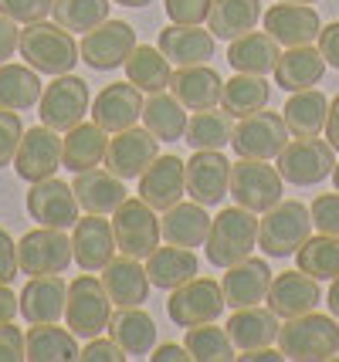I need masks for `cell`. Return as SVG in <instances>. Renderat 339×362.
Segmentation results:
<instances>
[{
    "instance_id": "obj_1",
    "label": "cell",
    "mask_w": 339,
    "mask_h": 362,
    "mask_svg": "<svg viewBox=\"0 0 339 362\" xmlns=\"http://www.w3.org/2000/svg\"><path fill=\"white\" fill-rule=\"evenodd\" d=\"M21 58L31 64L41 75H68L75 62H81L75 34L65 31L62 24H48V21H34L21 31L17 41Z\"/></svg>"
},
{
    "instance_id": "obj_2",
    "label": "cell",
    "mask_w": 339,
    "mask_h": 362,
    "mask_svg": "<svg viewBox=\"0 0 339 362\" xmlns=\"http://www.w3.org/2000/svg\"><path fill=\"white\" fill-rule=\"evenodd\" d=\"M278 349L292 362H326L339 352V325L333 315L306 312L285 318L278 329Z\"/></svg>"
},
{
    "instance_id": "obj_3",
    "label": "cell",
    "mask_w": 339,
    "mask_h": 362,
    "mask_svg": "<svg viewBox=\"0 0 339 362\" xmlns=\"http://www.w3.org/2000/svg\"><path fill=\"white\" fill-rule=\"evenodd\" d=\"M258 247V214L244 206H227L210 221V234L204 240L207 261L214 268H231Z\"/></svg>"
},
{
    "instance_id": "obj_4",
    "label": "cell",
    "mask_w": 339,
    "mask_h": 362,
    "mask_svg": "<svg viewBox=\"0 0 339 362\" xmlns=\"http://www.w3.org/2000/svg\"><path fill=\"white\" fill-rule=\"evenodd\" d=\"M312 237V210L299 200H282L258 221V247L268 257H292Z\"/></svg>"
},
{
    "instance_id": "obj_5",
    "label": "cell",
    "mask_w": 339,
    "mask_h": 362,
    "mask_svg": "<svg viewBox=\"0 0 339 362\" xmlns=\"http://www.w3.org/2000/svg\"><path fill=\"white\" fill-rule=\"evenodd\" d=\"M227 193L234 197V204L251 210V214H265L275 204H282L285 193V180L278 173V166H268V159H241L231 166V187Z\"/></svg>"
},
{
    "instance_id": "obj_6",
    "label": "cell",
    "mask_w": 339,
    "mask_h": 362,
    "mask_svg": "<svg viewBox=\"0 0 339 362\" xmlns=\"http://www.w3.org/2000/svg\"><path fill=\"white\" fill-rule=\"evenodd\" d=\"M113 318V298L105 291L102 278L96 274H81L68 284V301H65V322L79 339H96L109 329Z\"/></svg>"
},
{
    "instance_id": "obj_7",
    "label": "cell",
    "mask_w": 339,
    "mask_h": 362,
    "mask_svg": "<svg viewBox=\"0 0 339 362\" xmlns=\"http://www.w3.org/2000/svg\"><path fill=\"white\" fill-rule=\"evenodd\" d=\"M113 230H115V247L126 257H136V261H146L149 254L160 247V217L156 210L139 200V197H126L119 210L113 214Z\"/></svg>"
},
{
    "instance_id": "obj_8",
    "label": "cell",
    "mask_w": 339,
    "mask_h": 362,
    "mask_svg": "<svg viewBox=\"0 0 339 362\" xmlns=\"http://www.w3.org/2000/svg\"><path fill=\"white\" fill-rule=\"evenodd\" d=\"M336 170V149L319 136L292 139L278 153V173L292 187H319Z\"/></svg>"
},
{
    "instance_id": "obj_9",
    "label": "cell",
    "mask_w": 339,
    "mask_h": 362,
    "mask_svg": "<svg viewBox=\"0 0 339 362\" xmlns=\"http://www.w3.org/2000/svg\"><path fill=\"white\" fill-rule=\"evenodd\" d=\"M224 291L214 278H190L180 288L170 291V301H166V315L173 325L180 329H194V325H204V322H217L221 312H224Z\"/></svg>"
},
{
    "instance_id": "obj_10",
    "label": "cell",
    "mask_w": 339,
    "mask_h": 362,
    "mask_svg": "<svg viewBox=\"0 0 339 362\" xmlns=\"http://www.w3.org/2000/svg\"><path fill=\"white\" fill-rule=\"evenodd\" d=\"M88 81L79 78V75H54L48 88L41 92V102H38V115L41 122L54 132H68L75 129L88 115Z\"/></svg>"
},
{
    "instance_id": "obj_11",
    "label": "cell",
    "mask_w": 339,
    "mask_h": 362,
    "mask_svg": "<svg viewBox=\"0 0 339 362\" xmlns=\"http://www.w3.org/2000/svg\"><path fill=\"white\" fill-rule=\"evenodd\" d=\"M289 126L278 112H251L238 119L231 146L241 159H278V153L289 146Z\"/></svg>"
},
{
    "instance_id": "obj_12",
    "label": "cell",
    "mask_w": 339,
    "mask_h": 362,
    "mask_svg": "<svg viewBox=\"0 0 339 362\" xmlns=\"http://www.w3.org/2000/svg\"><path fill=\"white\" fill-rule=\"evenodd\" d=\"M71 264V240L58 227L28 230L17 244V268L28 278L38 274H62Z\"/></svg>"
},
{
    "instance_id": "obj_13",
    "label": "cell",
    "mask_w": 339,
    "mask_h": 362,
    "mask_svg": "<svg viewBox=\"0 0 339 362\" xmlns=\"http://www.w3.org/2000/svg\"><path fill=\"white\" fill-rule=\"evenodd\" d=\"M136 47V28L126 21H102L96 31L81 34L79 54L92 71H115Z\"/></svg>"
},
{
    "instance_id": "obj_14",
    "label": "cell",
    "mask_w": 339,
    "mask_h": 362,
    "mask_svg": "<svg viewBox=\"0 0 339 362\" xmlns=\"http://www.w3.org/2000/svg\"><path fill=\"white\" fill-rule=\"evenodd\" d=\"M58 170H62V136L54 129H48L45 122L28 129L21 136V146H17L14 173L24 183H38V180L54 176Z\"/></svg>"
},
{
    "instance_id": "obj_15",
    "label": "cell",
    "mask_w": 339,
    "mask_h": 362,
    "mask_svg": "<svg viewBox=\"0 0 339 362\" xmlns=\"http://www.w3.org/2000/svg\"><path fill=\"white\" fill-rule=\"evenodd\" d=\"M28 214L38 227H58L68 230L79 223V200H75V189L68 187L65 180H38L28 189Z\"/></svg>"
},
{
    "instance_id": "obj_16",
    "label": "cell",
    "mask_w": 339,
    "mask_h": 362,
    "mask_svg": "<svg viewBox=\"0 0 339 362\" xmlns=\"http://www.w3.org/2000/svg\"><path fill=\"white\" fill-rule=\"evenodd\" d=\"M156 136L149 129H122V132H113L109 139V149H105V170L115 173L119 180H139L146 173V166L160 156L156 153Z\"/></svg>"
},
{
    "instance_id": "obj_17",
    "label": "cell",
    "mask_w": 339,
    "mask_h": 362,
    "mask_svg": "<svg viewBox=\"0 0 339 362\" xmlns=\"http://www.w3.org/2000/svg\"><path fill=\"white\" fill-rule=\"evenodd\" d=\"M231 187V163L221 149H194L187 159V197L204 206H217Z\"/></svg>"
},
{
    "instance_id": "obj_18",
    "label": "cell",
    "mask_w": 339,
    "mask_h": 362,
    "mask_svg": "<svg viewBox=\"0 0 339 362\" xmlns=\"http://www.w3.org/2000/svg\"><path fill=\"white\" fill-rule=\"evenodd\" d=\"M275 271L268 268L265 257H244L238 264L224 268V278H221V291H224V305L227 308H251V305H261L268 298V288H272Z\"/></svg>"
},
{
    "instance_id": "obj_19",
    "label": "cell",
    "mask_w": 339,
    "mask_h": 362,
    "mask_svg": "<svg viewBox=\"0 0 339 362\" xmlns=\"http://www.w3.org/2000/svg\"><path fill=\"white\" fill-rule=\"evenodd\" d=\"M187 193V163L180 156H156L146 173L139 176V200L153 206V210H170L173 204L183 200Z\"/></svg>"
},
{
    "instance_id": "obj_20",
    "label": "cell",
    "mask_w": 339,
    "mask_h": 362,
    "mask_svg": "<svg viewBox=\"0 0 339 362\" xmlns=\"http://www.w3.org/2000/svg\"><path fill=\"white\" fill-rule=\"evenodd\" d=\"M143 105H146L143 92L130 78L113 81V85H105L96 95V102H92V122H98L105 132H122V129L136 126L143 119Z\"/></svg>"
},
{
    "instance_id": "obj_21",
    "label": "cell",
    "mask_w": 339,
    "mask_h": 362,
    "mask_svg": "<svg viewBox=\"0 0 339 362\" xmlns=\"http://www.w3.org/2000/svg\"><path fill=\"white\" fill-rule=\"evenodd\" d=\"M265 301H268V308L278 318H295V315H306V312H316L319 301H323V291H319V281L312 274L295 268V271L275 274Z\"/></svg>"
},
{
    "instance_id": "obj_22",
    "label": "cell",
    "mask_w": 339,
    "mask_h": 362,
    "mask_svg": "<svg viewBox=\"0 0 339 362\" xmlns=\"http://www.w3.org/2000/svg\"><path fill=\"white\" fill-rule=\"evenodd\" d=\"M115 254H119V247H115L113 221H102V214L79 217L75 237H71V257H75V264L81 271H102Z\"/></svg>"
},
{
    "instance_id": "obj_23",
    "label": "cell",
    "mask_w": 339,
    "mask_h": 362,
    "mask_svg": "<svg viewBox=\"0 0 339 362\" xmlns=\"http://www.w3.org/2000/svg\"><path fill=\"white\" fill-rule=\"evenodd\" d=\"M265 31L272 34L278 45L299 47V45L319 41L323 24H319V14L309 4H285V0H278L275 7L265 11Z\"/></svg>"
},
{
    "instance_id": "obj_24",
    "label": "cell",
    "mask_w": 339,
    "mask_h": 362,
    "mask_svg": "<svg viewBox=\"0 0 339 362\" xmlns=\"http://www.w3.org/2000/svg\"><path fill=\"white\" fill-rule=\"evenodd\" d=\"M65 301H68V284L62 274H38L21 288V315L28 325H41V322H58L65 318Z\"/></svg>"
},
{
    "instance_id": "obj_25",
    "label": "cell",
    "mask_w": 339,
    "mask_h": 362,
    "mask_svg": "<svg viewBox=\"0 0 339 362\" xmlns=\"http://www.w3.org/2000/svg\"><path fill=\"white\" fill-rule=\"evenodd\" d=\"M221 92H224V78L210 68V62L187 64V68H177L170 75V95L190 112L221 105Z\"/></svg>"
},
{
    "instance_id": "obj_26",
    "label": "cell",
    "mask_w": 339,
    "mask_h": 362,
    "mask_svg": "<svg viewBox=\"0 0 339 362\" xmlns=\"http://www.w3.org/2000/svg\"><path fill=\"white\" fill-rule=\"evenodd\" d=\"M214 34L204 31L200 24H170L156 37V47L170 58V64L187 68V64H207L214 58Z\"/></svg>"
},
{
    "instance_id": "obj_27",
    "label": "cell",
    "mask_w": 339,
    "mask_h": 362,
    "mask_svg": "<svg viewBox=\"0 0 339 362\" xmlns=\"http://www.w3.org/2000/svg\"><path fill=\"white\" fill-rule=\"evenodd\" d=\"M102 284H105V291H109L115 308H132V305H143L149 298L146 264H139L136 257H126V254L113 257L102 268Z\"/></svg>"
},
{
    "instance_id": "obj_28",
    "label": "cell",
    "mask_w": 339,
    "mask_h": 362,
    "mask_svg": "<svg viewBox=\"0 0 339 362\" xmlns=\"http://www.w3.org/2000/svg\"><path fill=\"white\" fill-rule=\"evenodd\" d=\"M105 149H109V132L98 122H79L62 139V166L68 173L96 170L105 163Z\"/></svg>"
},
{
    "instance_id": "obj_29",
    "label": "cell",
    "mask_w": 339,
    "mask_h": 362,
    "mask_svg": "<svg viewBox=\"0 0 339 362\" xmlns=\"http://www.w3.org/2000/svg\"><path fill=\"white\" fill-rule=\"evenodd\" d=\"M75 200L79 206H85L88 214H115L119 204L130 197L126 193V180H119L115 173H109L105 166H96V170H85V173H75Z\"/></svg>"
},
{
    "instance_id": "obj_30",
    "label": "cell",
    "mask_w": 339,
    "mask_h": 362,
    "mask_svg": "<svg viewBox=\"0 0 339 362\" xmlns=\"http://www.w3.org/2000/svg\"><path fill=\"white\" fill-rule=\"evenodd\" d=\"M326 75V58L319 47L299 45L282 51V58L275 64V85L285 92H302V88H316Z\"/></svg>"
},
{
    "instance_id": "obj_31",
    "label": "cell",
    "mask_w": 339,
    "mask_h": 362,
    "mask_svg": "<svg viewBox=\"0 0 339 362\" xmlns=\"http://www.w3.org/2000/svg\"><path fill=\"white\" fill-rule=\"evenodd\" d=\"M109 339H113L130 359L149 356L153 346H156V322H153V315H146L139 305L119 308V312H113V318H109Z\"/></svg>"
},
{
    "instance_id": "obj_32",
    "label": "cell",
    "mask_w": 339,
    "mask_h": 362,
    "mask_svg": "<svg viewBox=\"0 0 339 362\" xmlns=\"http://www.w3.org/2000/svg\"><path fill=\"white\" fill-rule=\"evenodd\" d=\"M227 335L238 352H251V349H265L278 342V315L272 308H261V305H251V308H238L234 315L227 318Z\"/></svg>"
},
{
    "instance_id": "obj_33",
    "label": "cell",
    "mask_w": 339,
    "mask_h": 362,
    "mask_svg": "<svg viewBox=\"0 0 339 362\" xmlns=\"http://www.w3.org/2000/svg\"><path fill=\"white\" fill-rule=\"evenodd\" d=\"M278 41H275L268 31H248L241 37H234L231 47H227V64L241 75H272L282 51H278Z\"/></svg>"
},
{
    "instance_id": "obj_34",
    "label": "cell",
    "mask_w": 339,
    "mask_h": 362,
    "mask_svg": "<svg viewBox=\"0 0 339 362\" xmlns=\"http://www.w3.org/2000/svg\"><path fill=\"white\" fill-rule=\"evenodd\" d=\"M160 230L166 244H177V247H200L210 234V217L204 204H173L170 210H163L160 217Z\"/></svg>"
},
{
    "instance_id": "obj_35",
    "label": "cell",
    "mask_w": 339,
    "mask_h": 362,
    "mask_svg": "<svg viewBox=\"0 0 339 362\" xmlns=\"http://www.w3.org/2000/svg\"><path fill=\"white\" fill-rule=\"evenodd\" d=\"M326 115H329V98L319 88L292 92L285 109H282V119L289 126L292 139H309V136L326 132Z\"/></svg>"
},
{
    "instance_id": "obj_36",
    "label": "cell",
    "mask_w": 339,
    "mask_h": 362,
    "mask_svg": "<svg viewBox=\"0 0 339 362\" xmlns=\"http://www.w3.org/2000/svg\"><path fill=\"white\" fill-rule=\"evenodd\" d=\"M24 349L31 362H68L79 359V335L58 322H41L24 332Z\"/></svg>"
},
{
    "instance_id": "obj_37",
    "label": "cell",
    "mask_w": 339,
    "mask_h": 362,
    "mask_svg": "<svg viewBox=\"0 0 339 362\" xmlns=\"http://www.w3.org/2000/svg\"><path fill=\"white\" fill-rule=\"evenodd\" d=\"M146 274H149V284H156L163 291H173L183 281L197 278V254L190 247H156V251L146 257Z\"/></svg>"
},
{
    "instance_id": "obj_38",
    "label": "cell",
    "mask_w": 339,
    "mask_h": 362,
    "mask_svg": "<svg viewBox=\"0 0 339 362\" xmlns=\"http://www.w3.org/2000/svg\"><path fill=\"white\" fill-rule=\"evenodd\" d=\"M122 68H126V75H130L132 85L146 95H156V92H166V88H170L173 68H170V58H166L156 45H136Z\"/></svg>"
},
{
    "instance_id": "obj_39",
    "label": "cell",
    "mask_w": 339,
    "mask_h": 362,
    "mask_svg": "<svg viewBox=\"0 0 339 362\" xmlns=\"http://www.w3.org/2000/svg\"><path fill=\"white\" fill-rule=\"evenodd\" d=\"M272 102V85L265 75H241L234 71V78L224 81V92H221V109L231 119H244L251 112L268 109Z\"/></svg>"
},
{
    "instance_id": "obj_40",
    "label": "cell",
    "mask_w": 339,
    "mask_h": 362,
    "mask_svg": "<svg viewBox=\"0 0 339 362\" xmlns=\"http://www.w3.org/2000/svg\"><path fill=\"white\" fill-rule=\"evenodd\" d=\"M41 102V78L31 64H0V109L28 112Z\"/></svg>"
},
{
    "instance_id": "obj_41",
    "label": "cell",
    "mask_w": 339,
    "mask_h": 362,
    "mask_svg": "<svg viewBox=\"0 0 339 362\" xmlns=\"http://www.w3.org/2000/svg\"><path fill=\"white\" fill-rule=\"evenodd\" d=\"M207 21L214 37L234 41L241 34L255 31V24L261 21V0H214Z\"/></svg>"
},
{
    "instance_id": "obj_42",
    "label": "cell",
    "mask_w": 339,
    "mask_h": 362,
    "mask_svg": "<svg viewBox=\"0 0 339 362\" xmlns=\"http://www.w3.org/2000/svg\"><path fill=\"white\" fill-rule=\"evenodd\" d=\"M187 119H190L187 109L180 105L173 95L156 92V95H149V98H146L143 122L160 142H180L183 139V132H187Z\"/></svg>"
},
{
    "instance_id": "obj_43",
    "label": "cell",
    "mask_w": 339,
    "mask_h": 362,
    "mask_svg": "<svg viewBox=\"0 0 339 362\" xmlns=\"http://www.w3.org/2000/svg\"><path fill=\"white\" fill-rule=\"evenodd\" d=\"M231 136H234V119L214 105V109H200L187 119L183 142L190 149H224L231 146Z\"/></svg>"
},
{
    "instance_id": "obj_44",
    "label": "cell",
    "mask_w": 339,
    "mask_h": 362,
    "mask_svg": "<svg viewBox=\"0 0 339 362\" xmlns=\"http://www.w3.org/2000/svg\"><path fill=\"white\" fill-rule=\"evenodd\" d=\"M183 346L190 352V359L197 362H231L238 359V349L231 342L227 329H217L214 322H204V325H194L183 335Z\"/></svg>"
},
{
    "instance_id": "obj_45",
    "label": "cell",
    "mask_w": 339,
    "mask_h": 362,
    "mask_svg": "<svg viewBox=\"0 0 339 362\" xmlns=\"http://www.w3.org/2000/svg\"><path fill=\"white\" fill-rule=\"evenodd\" d=\"M295 264H299V271L312 274L316 281H333L339 274V237H309L295 251Z\"/></svg>"
},
{
    "instance_id": "obj_46",
    "label": "cell",
    "mask_w": 339,
    "mask_h": 362,
    "mask_svg": "<svg viewBox=\"0 0 339 362\" xmlns=\"http://www.w3.org/2000/svg\"><path fill=\"white\" fill-rule=\"evenodd\" d=\"M109 7H113V0H54L51 17L65 31L88 34L96 31L102 21H109Z\"/></svg>"
},
{
    "instance_id": "obj_47",
    "label": "cell",
    "mask_w": 339,
    "mask_h": 362,
    "mask_svg": "<svg viewBox=\"0 0 339 362\" xmlns=\"http://www.w3.org/2000/svg\"><path fill=\"white\" fill-rule=\"evenodd\" d=\"M24 126H21V115L11 109H0V170L11 166L17 156V146H21Z\"/></svg>"
},
{
    "instance_id": "obj_48",
    "label": "cell",
    "mask_w": 339,
    "mask_h": 362,
    "mask_svg": "<svg viewBox=\"0 0 339 362\" xmlns=\"http://www.w3.org/2000/svg\"><path fill=\"white\" fill-rule=\"evenodd\" d=\"M312 227L319 234H329V237H339V189L336 193H323L312 200Z\"/></svg>"
},
{
    "instance_id": "obj_49",
    "label": "cell",
    "mask_w": 339,
    "mask_h": 362,
    "mask_svg": "<svg viewBox=\"0 0 339 362\" xmlns=\"http://www.w3.org/2000/svg\"><path fill=\"white\" fill-rule=\"evenodd\" d=\"M54 7V0H0V14H7L17 24H34L45 21Z\"/></svg>"
},
{
    "instance_id": "obj_50",
    "label": "cell",
    "mask_w": 339,
    "mask_h": 362,
    "mask_svg": "<svg viewBox=\"0 0 339 362\" xmlns=\"http://www.w3.org/2000/svg\"><path fill=\"white\" fill-rule=\"evenodd\" d=\"M166 17L173 24H204L210 17V7L214 0H166Z\"/></svg>"
},
{
    "instance_id": "obj_51",
    "label": "cell",
    "mask_w": 339,
    "mask_h": 362,
    "mask_svg": "<svg viewBox=\"0 0 339 362\" xmlns=\"http://www.w3.org/2000/svg\"><path fill=\"white\" fill-rule=\"evenodd\" d=\"M28 359V349H24V335L14 322H0V362H21Z\"/></svg>"
},
{
    "instance_id": "obj_52",
    "label": "cell",
    "mask_w": 339,
    "mask_h": 362,
    "mask_svg": "<svg viewBox=\"0 0 339 362\" xmlns=\"http://www.w3.org/2000/svg\"><path fill=\"white\" fill-rule=\"evenodd\" d=\"M79 359L81 362H122V359H130L122 349L115 346L113 339H88V346L79 349Z\"/></svg>"
},
{
    "instance_id": "obj_53",
    "label": "cell",
    "mask_w": 339,
    "mask_h": 362,
    "mask_svg": "<svg viewBox=\"0 0 339 362\" xmlns=\"http://www.w3.org/2000/svg\"><path fill=\"white\" fill-rule=\"evenodd\" d=\"M17 274V240L7 230H0V284H11Z\"/></svg>"
},
{
    "instance_id": "obj_54",
    "label": "cell",
    "mask_w": 339,
    "mask_h": 362,
    "mask_svg": "<svg viewBox=\"0 0 339 362\" xmlns=\"http://www.w3.org/2000/svg\"><path fill=\"white\" fill-rule=\"evenodd\" d=\"M17 41H21L17 21H11L7 14H0V64L11 62V58L17 54Z\"/></svg>"
},
{
    "instance_id": "obj_55",
    "label": "cell",
    "mask_w": 339,
    "mask_h": 362,
    "mask_svg": "<svg viewBox=\"0 0 339 362\" xmlns=\"http://www.w3.org/2000/svg\"><path fill=\"white\" fill-rule=\"evenodd\" d=\"M319 51H323L326 64L339 71V21L326 24L323 31H319Z\"/></svg>"
},
{
    "instance_id": "obj_56",
    "label": "cell",
    "mask_w": 339,
    "mask_h": 362,
    "mask_svg": "<svg viewBox=\"0 0 339 362\" xmlns=\"http://www.w3.org/2000/svg\"><path fill=\"white\" fill-rule=\"evenodd\" d=\"M149 359L153 362H183V359H190V352H187V346H173V342H166V346H153Z\"/></svg>"
},
{
    "instance_id": "obj_57",
    "label": "cell",
    "mask_w": 339,
    "mask_h": 362,
    "mask_svg": "<svg viewBox=\"0 0 339 362\" xmlns=\"http://www.w3.org/2000/svg\"><path fill=\"white\" fill-rule=\"evenodd\" d=\"M326 142L339 153V95L329 102V115H326Z\"/></svg>"
},
{
    "instance_id": "obj_58",
    "label": "cell",
    "mask_w": 339,
    "mask_h": 362,
    "mask_svg": "<svg viewBox=\"0 0 339 362\" xmlns=\"http://www.w3.org/2000/svg\"><path fill=\"white\" fill-rule=\"evenodd\" d=\"M21 312V305H17V295L7 288V284H0V322H14V315Z\"/></svg>"
},
{
    "instance_id": "obj_59",
    "label": "cell",
    "mask_w": 339,
    "mask_h": 362,
    "mask_svg": "<svg viewBox=\"0 0 339 362\" xmlns=\"http://www.w3.org/2000/svg\"><path fill=\"white\" fill-rule=\"evenodd\" d=\"M238 359H244V362H282L285 356H282V349L275 352L272 346H265V349H251V352H241Z\"/></svg>"
},
{
    "instance_id": "obj_60",
    "label": "cell",
    "mask_w": 339,
    "mask_h": 362,
    "mask_svg": "<svg viewBox=\"0 0 339 362\" xmlns=\"http://www.w3.org/2000/svg\"><path fill=\"white\" fill-rule=\"evenodd\" d=\"M326 305H329V315L339 318V274L329 284V295H326Z\"/></svg>"
},
{
    "instance_id": "obj_61",
    "label": "cell",
    "mask_w": 339,
    "mask_h": 362,
    "mask_svg": "<svg viewBox=\"0 0 339 362\" xmlns=\"http://www.w3.org/2000/svg\"><path fill=\"white\" fill-rule=\"evenodd\" d=\"M119 7H146V4H153V0H113Z\"/></svg>"
},
{
    "instance_id": "obj_62",
    "label": "cell",
    "mask_w": 339,
    "mask_h": 362,
    "mask_svg": "<svg viewBox=\"0 0 339 362\" xmlns=\"http://www.w3.org/2000/svg\"><path fill=\"white\" fill-rule=\"evenodd\" d=\"M333 187L339 189V163H336V170H333Z\"/></svg>"
},
{
    "instance_id": "obj_63",
    "label": "cell",
    "mask_w": 339,
    "mask_h": 362,
    "mask_svg": "<svg viewBox=\"0 0 339 362\" xmlns=\"http://www.w3.org/2000/svg\"><path fill=\"white\" fill-rule=\"evenodd\" d=\"M285 4H319V0H285Z\"/></svg>"
}]
</instances>
